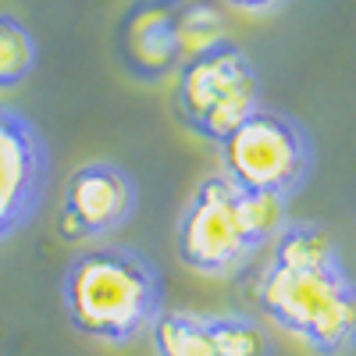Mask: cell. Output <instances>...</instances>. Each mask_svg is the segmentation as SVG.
<instances>
[{
  "instance_id": "cell-5",
  "label": "cell",
  "mask_w": 356,
  "mask_h": 356,
  "mask_svg": "<svg viewBox=\"0 0 356 356\" xmlns=\"http://www.w3.org/2000/svg\"><path fill=\"white\" fill-rule=\"evenodd\" d=\"M171 79H175L171 114L193 136L214 143V146L260 107L257 65L228 36L196 50Z\"/></svg>"
},
{
  "instance_id": "cell-10",
  "label": "cell",
  "mask_w": 356,
  "mask_h": 356,
  "mask_svg": "<svg viewBox=\"0 0 356 356\" xmlns=\"http://www.w3.org/2000/svg\"><path fill=\"white\" fill-rule=\"evenodd\" d=\"M40 65V43L22 18L0 11V89H18Z\"/></svg>"
},
{
  "instance_id": "cell-9",
  "label": "cell",
  "mask_w": 356,
  "mask_h": 356,
  "mask_svg": "<svg viewBox=\"0 0 356 356\" xmlns=\"http://www.w3.org/2000/svg\"><path fill=\"white\" fill-rule=\"evenodd\" d=\"M150 339L157 356H218L207 317L189 310H161V317L150 324Z\"/></svg>"
},
{
  "instance_id": "cell-4",
  "label": "cell",
  "mask_w": 356,
  "mask_h": 356,
  "mask_svg": "<svg viewBox=\"0 0 356 356\" xmlns=\"http://www.w3.org/2000/svg\"><path fill=\"white\" fill-rule=\"evenodd\" d=\"M225 0H132L114 25V57L136 82H164L221 40Z\"/></svg>"
},
{
  "instance_id": "cell-2",
  "label": "cell",
  "mask_w": 356,
  "mask_h": 356,
  "mask_svg": "<svg viewBox=\"0 0 356 356\" xmlns=\"http://www.w3.org/2000/svg\"><path fill=\"white\" fill-rule=\"evenodd\" d=\"M61 303L79 335L104 346H129L161 317L164 275L132 246L82 250L65 267Z\"/></svg>"
},
{
  "instance_id": "cell-6",
  "label": "cell",
  "mask_w": 356,
  "mask_h": 356,
  "mask_svg": "<svg viewBox=\"0 0 356 356\" xmlns=\"http://www.w3.org/2000/svg\"><path fill=\"white\" fill-rule=\"evenodd\" d=\"M218 157L221 175L243 193L292 200L314 171V139L300 118L260 104L218 143Z\"/></svg>"
},
{
  "instance_id": "cell-12",
  "label": "cell",
  "mask_w": 356,
  "mask_h": 356,
  "mask_svg": "<svg viewBox=\"0 0 356 356\" xmlns=\"http://www.w3.org/2000/svg\"><path fill=\"white\" fill-rule=\"evenodd\" d=\"M228 8H239V11H253V15H264V11H275L282 8L285 0H225Z\"/></svg>"
},
{
  "instance_id": "cell-3",
  "label": "cell",
  "mask_w": 356,
  "mask_h": 356,
  "mask_svg": "<svg viewBox=\"0 0 356 356\" xmlns=\"http://www.w3.org/2000/svg\"><path fill=\"white\" fill-rule=\"evenodd\" d=\"M289 200L243 193L218 171L203 178L175 225V253L189 271L225 278L282 232Z\"/></svg>"
},
{
  "instance_id": "cell-11",
  "label": "cell",
  "mask_w": 356,
  "mask_h": 356,
  "mask_svg": "<svg viewBox=\"0 0 356 356\" xmlns=\"http://www.w3.org/2000/svg\"><path fill=\"white\" fill-rule=\"evenodd\" d=\"M207 328L218 356H271V335L246 314H211Z\"/></svg>"
},
{
  "instance_id": "cell-7",
  "label": "cell",
  "mask_w": 356,
  "mask_h": 356,
  "mask_svg": "<svg viewBox=\"0 0 356 356\" xmlns=\"http://www.w3.org/2000/svg\"><path fill=\"white\" fill-rule=\"evenodd\" d=\"M50 175V146L40 125L18 107L0 104V243L43 211Z\"/></svg>"
},
{
  "instance_id": "cell-8",
  "label": "cell",
  "mask_w": 356,
  "mask_h": 356,
  "mask_svg": "<svg viewBox=\"0 0 356 356\" xmlns=\"http://www.w3.org/2000/svg\"><path fill=\"white\" fill-rule=\"evenodd\" d=\"M136 207H139V186L122 164L86 161L65 178L57 232L72 243L104 239V235L132 221Z\"/></svg>"
},
{
  "instance_id": "cell-1",
  "label": "cell",
  "mask_w": 356,
  "mask_h": 356,
  "mask_svg": "<svg viewBox=\"0 0 356 356\" xmlns=\"http://www.w3.org/2000/svg\"><path fill=\"white\" fill-rule=\"evenodd\" d=\"M257 278V307L317 356L356 349V282L335 239L314 221H285Z\"/></svg>"
}]
</instances>
